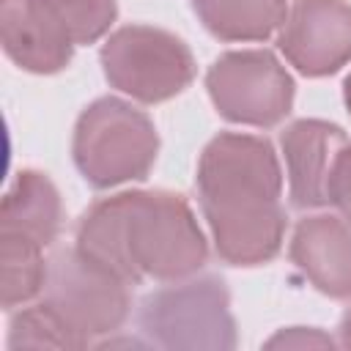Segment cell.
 <instances>
[{"label": "cell", "instance_id": "1", "mask_svg": "<svg viewBox=\"0 0 351 351\" xmlns=\"http://www.w3.org/2000/svg\"><path fill=\"white\" fill-rule=\"evenodd\" d=\"M200 195L217 250L233 263H258L282 236L280 170L271 145L258 137H217L200 162Z\"/></svg>", "mask_w": 351, "mask_h": 351}, {"label": "cell", "instance_id": "2", "mask_svg": "<svg viewBox=\"0 0 351 351\" xmlns=\"http://www.w3.org/2000/svg\"><path fill=\"white\" fill-rule=\"evenodd\" d=\"M80 250L121 280L181 277L206 258V244L178 195H118L85 214Z\"/></svg>", "mask_w": 351, "mask_h": 351}, {"label": "cell", "instance_id": "3", "mask_svg": "<svg viewBox=\"0 0 351 351\" xmlns=\"http://www.w3.org/2000/svg\"><path fill=\"white\" fill-rule=\"evenodd\" d=\"M156 156V134L148 118L123 101L101 99L80 121L77 165L96 186L143 178Z\"/></svg>", "mask_w": 351, "mask_h": 351}, {"label": "cell", "instance_id": "4", "mask_svg": "<svg viewBox=\"0 0 351 351\" xmlns=\"http://www.w3.org/2000/svg\"><path fill=\"white\" fill-rule=\"evenodd\" d=\"M52 263V299L47 307L58 315L77 346L93 332H110L123 321L126 291L115 271L82 250L60 252Z\"/></svg>", "mask_w": 351, "mask_h": 351}, {"label": "cell", "instance_id": "5", "mask_svg": "<svg viewBox=\"0 0 351 351\" xmlns=\"http://www.w3.org/2000/svg\"><path fill=\"white\" fill-rule=\"evenodd\" d=\"M143 329L159 346L230 348L233 321L222 280L203 277L181 288H167L143 302Z\"/></svg>", "mask_w": 351, "mask_h": 351}, {"label": "cell", "instance_id": "6", "mask_svg": "<svg viewBox=\"0 0 351 351\" xmlns=\"http://www.w3.org/2000/svg\"><path fill=\"white\" fill-rule=\"evenodd\" d=\"M101 60L107 80L143 101L167 99L192 80L186 47L151 27H123L107 41Z\"/></svg>", "mask_w": 351, "mask_h": 351}, {"label": "cell", "instance_id": "7", "mask_svg": "<svg viewBox=\"0 0 351 351\" xmlns=\"http://www.w3.org/2000/svg\"><path fill=\"white\" fill-rule=\"evenodd\" d=\"M208 90L219 112L230 121L269 126L280 121L293 96V85L269 52H230L208 71Z\"/></svg>", "mask_w": 351, "mask_h": 351}, {"label": "cell", "instance_id": "8", "mask_svg": "<svg viewBox=\"0 0 351 351\" xmlns=\"http://www.w3.org/2000/svg\"><path fill=\"white\" fill-rule=\"evenodd\" d=\"M282 52L304 74H329L351 58V8L340 0H296Z\"/></svg>", "mask_w": 351, "mask_h": 351}, {"label": "cell", "instance_id": "9", "mask_svg": "<svg viewBox=\"0 0 351 351\" xmlns=\"http://www.w3.org/2000/svg\"><path fill=\"white\" fill-rule=\"evenodd\" d=\"M293 258L324 293H351V230L340 219H304L296 230Z\"/></svg>", "mask_w": 351, "mask_h": 351}, {"label": "cell", "instance_id": "10", "mask_svg": "<svg viewBox=\"0 0 351 351\" xmlns=\"http://www.w3.org/2000/svg\"><path fill=\"white\" fill-rule=\"evenodd\" d=\"M343 143V132L337 126L321 121L293 123L282 134V145L291 165V195L296 206H321L326 203V184L335 159V145Z\"/></svg>", "mask_w": 351, "mask_h": 351}, {"label": "cell", "instance_id": "11", "mask_svg": "<svg viewBox=\"0 0 351 351\" xmlns=\"http://www.w3.org/2000/svg\"><path fill=\"white\" fill-rule=\"evenodd\" d=\"M195 11L219 38H266L285 19V0H195Z\"/></svg>", "mask_w": 351, "mask_h": 351}, {"label": "cell", "instance_id": "12", "mask_svg": "<svg viewBox=\"0 0 351 351\" xmlns=\"http://www.w3.org/2000/svg\"><path fill=\"white\" fill-rule=\"evenodd\" d=\"M66 41H93L115 16V0H27Z\"/></svg>", "mask_w": 351, "mask_h": 351}, {"label": "cell", "instance_id": "13", "mask_svg": "<svg viewBox=\"0 0 351 351\" xmlns=\"http://www.w3.org/2000/svg\"><path fill=\"white\" fill-rule=\"evenodd\" d=\"M326 200H332L351 219V145L335 156L326 184Z\"/></svg>", "mask_w": 351, "mask_h": 351}, {"label": "cell", "instance_id": "14", "mask_svg": "<svg viewBox=\"0 0 351 351\" xmlns=\"http://www.w3.org/2000/svg\"><path fill=\"white\" fill-rule=\"evenodd\" d=\"M343 335H346V346L351 343V313L346 315V321H343Z\"/></svg>", "mask_w": 351, "mask_h": 351}, {"label": "cell", "instance_id": "15", "mask_svg": "<svg viewBox=\"0 0 351 351\" xmlns=\"http://www.w3.org/2000/svg\"><path fill=\"white\" fill-rule=\"evenodd\" d=\"M346 101H348V110H351V77H348V82H346Z\"/></svg>", "mask_w": 351, "mask_h": 351}]
</instances>
